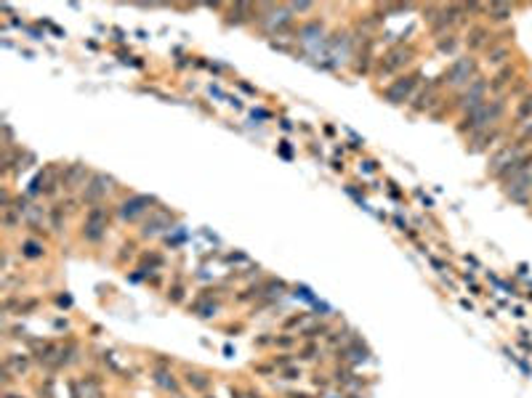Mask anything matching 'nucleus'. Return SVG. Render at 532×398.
<instances>
[{
  "label": "nucleus",
  "mask_w": 532,
  "mask_h": 398,
  "mask_svg": "<svg viewBox=\"0 0 532 398\" xmlns=\"http://www.w3.org/2000/svg\"><path fill=\"white\" fill-rule=\"evenodd\" d=\"M532 186V173H516L514 178L508 181V197L516 199V202H527V191Z\"/></svg>",
  "instance_id": "1"
},
{
  "label": "nucleus",
  "mask_w": 532,
  "mask_h": 398,
  "mask_svg": "<svg viewBox=\"0 0 532 398\" xmlns=\"http://www.w3.org/2000/svg\"><path fill=\"white\" fill-rule=\"evenodd\" d=\"M474 75V59H458L455 64L450 67V72H447V82L450 85H460V82H466L468 77Z\"/></svg>",
  "instance_id": "2"
},
{
  "label": "nucleus",
  "mask_w": 532,
  "mask_h": 398,
  "mask_svg": "<svg viewBox=\"0 0 532 398\" xmlns=\"http://www.w3.org/2000/svg\"><path fill=\"white\" fill-rule=\"evenodd\" d=\"M413 85H415V77H404L402 82H396L394 88H388V98L391 101H402V98H407L410 96V90H413Z\"/></svg>",
  "instance_id": "3"
},
{
  "label": "nucleus",
  "mask_w": 532,
  "mask_h": 398,
  "mask_svg": "<svg viewBox=\"0 0 532 398\" xmlns=\"http://www.w3.org/2000/svg\"><path fill=\"white\" fill-rule=\"evenodd\" d=\"M516 154H519V149H516V146H514V149H503L498 157L492 159V170H495V173H500L503 165H514V162H516Z\"/></svg>",
  "instance_id": "4"
},
{
  "label": "nucleus",
  "mask_w": 532,
  "mask_h": 398,
  "mask_svg": "<svg viewBox=\"0 0 532 398\" xmlns=\"http://www.w3.org/2000/svg\"><path fill=\"white\" fill-rule=\"evenodd\" d=\"M407 56H410V51H404V48H396V51L388 53V61L383 64V69H386V72H391V69L402 67V64H407V61H410Z\"/></svg>",
  "instance_id": "5"
},
{
  "label": "nucleus",
  "mask_w": 532,
  "mask_h": 398,
  "mask_svg": "<svg viewBox=\"0 0 532 398\" xmlns=\"http://www.w3.org/2000/svg\"><path fill=\"white\" fill-rule=\"evenodd\" d=\"M152 199H146V197H136V199H131V202H125L123 204V215L125 218H133L136 212H141L144 210V204H149Z\"/></svg>",
  "instance_id": "6"
},
{
  "label": "nucleus",
  "mask_w": 532,
  "mask_h": 398,
  "mask_svg": "<svg viewBox=\"0 0 532 398\" xmlns=\"http://www.w3.org/2000/svg\"><path fill=\"white\" fill-rule=\"evenodd\" d=\"M104 183H109V181H106V178H101V175H96V178L91 181L88 191H85V197H88V199H98V197H101L106 189H109V186H104Z\"/></svg>",
  "instance_id": "7"
},
{
  "label": "nucleus",
  "mask_w": 532,
  "mask_h": 398,
  "mask_svg": "<svg viewBox=\"0 0 532 398\" xmlns=\"http://www.w3.org/2000/svg\"><path fill=\"white\" fill-rule=\"evenodd\" d=\"M489 13H492V19L503 21V19L511 16V5H506V3H492V5H489Z\"/></svg>",
  "instance_id": "8"
},
{
  "label": "nucleus",
  "mask_w": 532,
  "mask_h": 398,
  "mask_svg": "<svg viewBox=\"0 0 532 398\" xmlns=\"http://www.w3.org/2000/svg\"><path fill=\"white\" fill-rule=\"evenodd\" d=\"M484 38H487V32L484 30H471V35H468V45L471 48H479V45H484Z\"/></svg>",
  "instance_id": "9"
},
{
  "label": "nucleus",
  "mask_w": 532,
  "mask_h": 398,
  "mask_svg": "<svg viewBox=\"0 0 532 398\" xmlns=\"http://www.w3.org/2000/svg\"><path fill=\"white\" fill-rule=\"evenodd\" d=\"M508 77H511V69H506V72H503V75H498V77H495L492 88H503V85H506V80H508Z\"/></svg>",
  "instance_id": "10"
},
{
  "label": "nucleus",
  "mask_w": 532,
  "mask_h": 398,
  "mask_svg": "<svg viewBox=\"0 0 532 398\" xmlns=\"http://www.w3.org/2000/svg\"><path fill=\"white\" fill-rule=\"evenodd\" d=\"M519 115H522V117L532 115V98H524V104L519 106Z\"/></svg>",
  "instance_id": "11"
},
{
  "label": "nucleus",
  "mask_w": 532,
  "mask_h": 398,
  "mask_svg": "<svg viewBox=\"0 0 532 398\" xmlns=\"http://www.w3.org/2000/svg\"><path fill=\"white\" fill-rule=\"evenodd\" d=\"M27 255H30V258H38V255H40V250H38V247L32 244V241H30V244H27Z\"/></svg>",
  "instance_id": "12"
},
{
  "label": "nucleus",
  "mask_w": 532,
  "mask_h": 398,
  "mask_svg": "<svg viewBox=\"0 0 532 398\" xmlns=\"http://www.w3.org/2000/svg\"><path fill=\"white\" fill-rule=\"evenodd\" d=\"M317 332H325V326H309V329H306V335H309V337H314Z\"/></svg>",
  "instance_id": "13"
}]
</instances>
